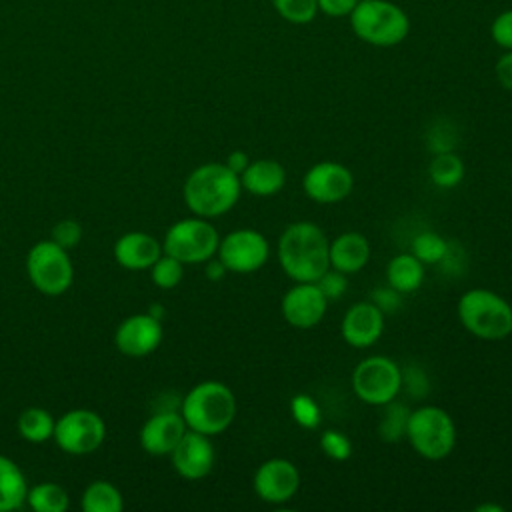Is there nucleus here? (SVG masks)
<instances>
[{
    "mask_svg": "<svg viewBox=\"0 0 512 512\" xmlns=\"http://www.w3.org/2000/svg\"><path fill=\"white\" fill-rule=\"evenodd\" d=\"M328 238L324 230L308 220L288 224L278 238V262L294 282H316L328 268Z\"/></svg>",
    "mask_w": 512,
    "mask_h": 512,
    "instance_id": "1",
    "label": "nucleus"
},
{
    "mask_svg": "<svg viewBox=\"0 0 512 512\" xmlns=\"http://www.w3.org/2000/svg\"><path fill=\"white\" fill-rule=\"evenodd\" d=\"M242 194L240 176L224 162H206L194 168L182 188L184 202L194 216L218 218L230 212Z\"/></svg>",
    "mask_w": 512,
    "mask_h": 512,
    "instance_id": "2",
    "label": "nucleus"
},
{
    "mask_svg": "<svg viewBox=\"0 0 512 512\" xmlns=\"http://www.w3.org/2000/svg\"><path fill=\"white\" fill-rule=\"evenodd\" d=\"M180 414L190 430L216 436L234 422L236 396L224 382L204 380L188 390Z\"/></svg>",
    "mask_w": 512,
    "mask_h": 512,
    "instance_id": "3",
    "label": "nucleus"
},
{
    "mask_svg": "<svg viewBox=\"0 0 512 512\" xmlns=\"http://www.w3.org/2000/svg\"><path fill=\"white\" fill-rule=\"evenodd\" d=\"M458 318L476 338L496 342L512 334V306L488 288L466 290L458 300Z\"/></svg>",
    "mask_w": 512,
    "mask_h": 512,
    "instance_id": "4",
    "label": "nucleus"
},
{
    "mask_svg": "<svg viewBox=\"0 0 512 512\" xmlns=\"http://www.w3.org/2000/svg\"><path fill=\"white\" fill-rule=\"evenodd\" d=\"M350 26L360 40L378 48L396 46L410 32L408 14L388 0H360L350 12Z\"/></svg>",
    "mask_w": 512,
    "mask_h": 512,
    "instance_id": "5",
    "label": "nucleus"
},
{
    "mask_svg": "<svg viewBox=\"0 0 512 512\" xmlns=\"http://www.w3.org/2000/svg\"><path fill=\"white\" fill-rule=\"evenodd\" d=\"M404 436L418 456L442 460L456 446V424L444 408L424 404L408 414Z\"/></svg>",
    "mask_w": 512,
    "mask_h": 512,
    "instance_id": "6",
    "label": "nucleus"
},
{
    "mask_svg": "<svg viewBox=\"0 0 512 512\" xmlns=\"http://www.w3.org/2000/svg\"><path fill=\"white\" fill-rule=\"evenodd\" d=\"M220 244L218 230L208 222V218L192 216L174 222L162 242V252L174 256L182 264H204L216 256Z\"/></svg>",
    "mask_w": 512,
    "mask_h": 512,
    "instance_id": "7",
    "label": "nucleus"
},
{
    "mask_svg": "<svg viewBox=\"0 0 512 512\" xmlns=\"http://www.w3.org/2000/svg\"><path fill=\"white\" fill-rule=\"evenodd\" d=\"M26 274L38 292L60 296L72 286L74 266L66 248L54 240H40L26 256Z\"/></svg>",
    "mask_w": 512,
    "mask_h": 512,
    "instance_id": "8",
    "label": "nucleus"
},
{
    "mask_svg": "<svg viewBox=\"0 0 512 512\" xmlns=\"http://www.w3.org/2000/svg\"><path fill=\"white\" fill-rule=\"evenodd\" d=\"M402 388V370L388 356H366L354 366L352 390L370 406H386Z\"/></svg>",
    "mask_w": 512,
    "mask_h": 512,
    "instance_id": "9",
    "label": "nucleus"
},
{
    "mask_svg": "<svg viewBox=\"0 0 512 512\" xmlns=\"http://www.w3.org/2000/svg\"><path fill=\"white\" fill-rule=\"evenodd\" d=\"M52 438L62 452L72 456H86L102 446L106 438V424L94 410L76 408L56 420Z\"/></svg>",
    "mask_w": 512,
    "mask_h": 512,
    "instance_id": "10",
    "label": "nucleus"
},
{
    "mask_svg": "<svg viewBox=\"0 0 512 512\" xmlns=\"http://www.w3.org/2000/svg\"><path fill=\"white\" fill-rule=\"evenodd\" d=\"M216 256L222 260L228 272L250 274L268 262L270 246L262 232L252 228H238L220 238Z\"/></svg>",
    "mask_w": 512,
    "mask_h": 512,
    "instance_id": "11",
    "label": "nucleus"
},
{
    "mask_svg": "<svg viewBox=\"0 0 512 512\" xmlns=\"http://www.w3.org/2000/svg\"><path fill=\"white\" fill-rule=\"evenodd\" d=\"M354 188V176L350 168L334 160H322L312 164L304 178L302 190L316 204L342 202Z\"/></svg>",
    "mask_w": 512,
    "mask_h": 512,
    "instance_id": "12",
    "label": "nucleus"
},
{
    "mask_svg": "<svg viewBox=\"0 0 512 512\" xmlns=\"http://www.w3.org/2000/svg\"><path fill=\"white\" fill-rule=\"evenodd\" d=\"M252 486L262 502L286 504L300 488V470L288 458H268L256 468Z\"/></svg>",
    "mask_w": 512,
    "mask_h": 512,
    "instance_id": "13",
    "label": "nucleus"
},
{
    "mask_svg": "<svg viewBox=\"0 0 512 512\" xmlns=\"http://www.w3.org/2000/svg\"><path fill=\"white\" fill-rule=\"evenodd\" d=\"M284 320L300 330L314 328L328 310V298L316 282H294L280 302Z\"/></svg>",
    "mask_w": 512,
    "mask_h": 512,
    "instance_id": "14",
    "label": "nucleus"
},
{
    "mask_svg": "<svg viewBox=\"0 0 512 512\" xmlns=\"http://www.w3.org/2000/svg\"><path fill=\"white\" fill-rule=\"evenodd\" d=\"M162 342V324L150 312L132 314L120 322L114 334L116 348L130 358L152 354Z\"/></svg>",
    "mask_w": 512,
    "mask_h": 512,
    "instance_id": "15",
    "label": "nucleus"
},
{
    "mask_svg": "<svg viewBox=\"0 0 512 512\" xmlns=\"http://www.w3.org/2000/svg\"><path fill=\"white\" fill-rule=\"evenodd\" d=\"M170 460L174 470L186 480H200L208 476L216 460L210 436L188 428L170 452Z\"/></svg>",
    "mask_w": 512,
    "mask_h": 512,
    "instance_id": "16",
    "label": "nucleus"
},
{
    "mask_svg": "<svg viewBox=\"0 0 512 512\" xmlns=\"http://www.w3.org/2000/svg\"><path fill=\"white\" fill-rule=\"evenodd\" d=\"M384 332V312L372 302H354L342 316L340 334L352 348H368L378 342Z\"/></svg>",
    "mask_w": 512,
    "mask_h": 512,
    "instance_id": "17",
    "label": "nucleus"
},
{
    "mask_svg": "<svg viewBox=\"0 0 512 512\" xmlns=\"http://www.w3.org/2000/svg\"><path fill=\"white\" fill-rule=\"evenodd\" d=\"M188 430L180 412L164 410L150 416L140 428V446L152 456H170L184 432Z\"/></svg>",
    "mask_w": 512,
    "mask_h": 512,
    "instance_id": "18",
    "label": "nucleus"
},
{
    "mask_svg": "<svg viewBox=\"0 0 512 512\" xmlns=\"http://www.w3.org/2000/svg\"><path fill=\"white\" fill-rule=\"evenodd\" d=\"M162 254V244L146 232H126L114 244V258L126 270H146Z\"/></svg>",
    "mask_w": 512,
    "mask_h": 512,
    "instance_id": "19",
    "label": "nucleus"
},
{
    "mask_svg": "<svg viewBox=\"0 0 512 512\" xmlns=\"http://www.w3.org/2000/svg\"><path fill=\"white\" fill-rule=\"evenodd\" d=\"M328 256H330V268L346 276L356 274L370 260V242L360 232H342L330 240Z\"/></svg>",
    "mask_w": 512,
    "mask_h": 512,
    "instance_id": "20",
    "label": "nucleus"
},
{
    "mask_svg": "<svg viewBox=\"0 0 512 512\" xmlns=\"http://www.w3.org/2000/svg\"><path fill=\"white\" fill-rule=\"evenodd\" d=\"M242 190L252 196L268 198L278 194L286 184V170L274 158H258L250 160L246 170L240 174Z\"/></svg>",
    "mask_w": 512,
    "mask_h": 512,
    "instance_id": "21",
    "label": "nucleus"
},
{
    "mask_svg": "<svg viewBox=\"0 0 512 512\" xmlns=\"http://www.w3.org/2000/svg\"><path fill=\"white\" fill-rule=\"evenodd\" d=\"M424 282V264L412 254L402 252L396 254L386 264V284L392 286L400 294L416 292Z\"/></svg>",
    "mask_w": 512,
    "mask_h": 512,
    "instance_id": "22",
    "label": "nucleus"
},
{
    "mask_svg": "<svg viewBox=\"0 0 512 512\" xmlns=\"http://www.w3.org/2000/svg\"><path fill=\"white\" fill-rule=\"evenodd\" d=\"M28 484L20 466L0 454V512H12L26 502Z\"/></svg>",
    "mask_w": 512,
    "mask_h": 512,
    "instance_id": "23",
    "label": "nucleus"
},
{
    "mask_svg": "<svg viewBox=\"0 0 512 512\" xmlns=\"http://www.w3.org/2000/svg\"><path fill=\"white\" fill-rule=\"evenodd\" d=\"M54 424H56V420L52 418V414L48 410L32 406V408H26L20 412L16 428L24 440L40 444L54 436Z\"/></svg>",
    "mask_w": 512,
    "mask_h": 512,
    "instance_id": "24",
    "label": "nucleus"
},
{
    "mask_svg": "<svg viewBox=\"0 0 512 512\" xmlns=\"http://www.w3.org/2000/svg\"><path fill=\"white\" fill-rule=\"evenodd\" d=\"M82 508L84 512H120L124 508V500L114 484L96 480L86 486L82 494Z\"/></svg>",
    "mask_w": 512,
    "mask_h": 512,
    "instance_id": "25",
    "label": "nucleus"
},
{
    "mask_svg": "<svg viewBox=\"0 0 512 512\" xmlns=\"http://www.w3.org/2000/svg\"><path fill=\"white\" fill-rule=\"evenodd\" d=\"M26 502L36 512H64L70 506L68 492L54 482H40L28 488Z\"/></svg>",
    "mask_w": 512,
    "mask_h": 512,
    "instance_id": "26",
    "label": "nucleus"
},
{
    "mask_svg": "<svg viewBox=\"0 0 512 512\" xmlns=\"http://www.w3.org/2000/svg\"><path fill=\"white\" fill-rule=\"evenodd\" d=\"M428 176L438 188H454L464 178V162L454 152H438L430 160Z\"/></svg>",
    "mask_w": 512,
    "mask_h": 512,
    "instance_id": "27",
    "label": "nucleus"
},
{
    "mask_svg": "<svg viewBox=\"0 0 512 512\" xmlns=\"http://www.w3.org/2000/svg\"><path fill=\"white\" fill-rule=\"evenodd\" d=\"M412 254L426 266V264H438L440 260H444L448 256V242L432 232H420L418 236H414L412 240Z\"/></svg>",
    "mask_w": 512,
    "mask_h": 512,
    "instance_id": "28",
    "label": "nucleus"
},
{
    "mask_svg": "<svg viewBox=\"0 0 512 512\" xmlns=\"http://www.w3.org/2000/svg\"><path fill=\"white\" fill-rule=\"evenodd\" d=\"M148 270H150L152 282L158 288H164V290H170V288L178 286L182 276H184V264L180 260H176L174 256H168L164 252L160 254V258Z\"/></svg>",
    "mask_w": 512,
    "mask_h": 512,
    "instance_id": "29",
    "label": "nucleus"
},
{
    "mask_svg": "<svg viewBox=\"0 0 512 512\" xmlns=\"http://www.w3.org/2000/svg\"><path fill=\"white\" fill-rule=\"evenodd\" d=\"M290 414L294 422L306 430H316L322 422V410L310 394H296L290 400Z\"/></svg>",
    "mask_w": 512,
    "mask_h": 512,
    "instance_id": "30",
    "label": "nucleus"
},
{
    "mask_svg": "<svg viewBox=\"0 0 512 512\" xmlns=\"http://www.w3.org/2000/svg\"><path fill=\"white\" fill-rule=\"evenodd\" d=\"M276 12L292 24H308L318 14L316 0H272Z\"/></svg>",
    "mask_w": 512,
    "mask_h": 512,
    "instance_id": "31",
    "label": "nucleus"
},
{
    "mask_svg": "<svg viewBox=\"0 0 512 512\" xmlns=\"http://www.w3.org/2000/svg\"><path fill=\"white\" fill-rule=\"evenodd\" d=\"M320 450L330 460L344 462L352 456V442L344 432L336 428H328L320 434Z\"/></svg>",
    "mask_w": 512,
    "mask_h": 512,
    "instance_id": "32",
    "label": "nucleus"
},
{
    "mask_svg": "<svg viewBox=\"0 0 512 512\" xmlns=\"http://www.w3.org/2000/svg\"><path fill=\"white\" fill-rule=\"evenodd\" d=\"M408 410L402 404H396L394 400L386 404V414L380 424V436L384 440H400L406 434V420Z\"/></svg>",
    "mask_w": 512,
    "mask_h": 512,
    "instance_id": "33",
    "label": "nucleus"
},
{
    "mask_svg": "<svg viewBox=\"0 0 512 512\" xmlns=\"http://www.w3.org/2000/svg\"><path fill=\"white\" fill-rule=\"evenodd\" d=\"M82 238V226L72 220V218H64L60 222H56V226L52 228V240L56 244H60L62 248H74Z\"/></svg>",
    "mask_w": 512,
    "mask_h": 512,
    "instance_id": "34",
    "label": "nucleus"
},
{
    "mask_svg": "<svg viewBox=\"0 0 512 512\" xmlns=\"http://www.w3.org/2000/svg\"><path fill=\"white\" fill-rule=\"evenodd\" d=\"M316 284L320 286V290L324 292V296L328 298V302H330V300H338V298L346 292V288H348L346 274H342V272H338V270H334V268H328V270L316 280Z\"/></svg>",
    "mask_w": 512,
    "mask_h": 512,
    "instance_id": "35",
    "label": "nucleus"
},
{
    "mask_svg": "<svg viewBox=\"0 0 512 512\" xmlns=\"http://www.w3.org/2000/svg\"><path fill=\"white\" fill-rule=\"evenodd\" d=\"M490 34L492 40L504 48V50H512V8L504 10L502 14H498L490 26Z\"/></svg>",
    "mask_w": 512,
    "mask_h": 512,
    "instance_id": "36",
    "label": "nucleus"
},
{
    "mask_svg": "<svg viewBox=\"0 0 512 512\" xmlns=\"http://www.w3.org/2000/svg\"><path fill=\"white\" fill-rule=\"evenodd\" d=\"M400 292H396L392 286H382L378 290L372 292V302L382 310V312H388V310H396L398 304H400Z\"/></svg>",
    "mask_w": 512,
    "mask_h": 512,
    "instance_id": "37",
    "label": "nucleus"
},
{
    "mask_svg": "<svg viewBox=\"0 0 512 512\" xmlns=\"http://www.w3.org/2000/svg\"><path fill=\"white\" fill-rule=\"evenodd\" d=\"M316 2H318V12L338 18V16H350V12L360 0H316Z\"/></svg>",
    "mask_w": 512,
    "mask_h": 512,
    "instance_id": "38",
    "label": "nucleus"
},
{
    "mask_svg": "<svg viewBox=\"0 0 512 512\" xmlns=\"http://www.w3.org/2000/svg\"><path fill=\"white\" fill-rule=\"evenodd\" d=\"M496 78L502 88L512 92V50H506L496 62Z\"/></svg>",
    "mask_w": 512,
    "mask_h": 512,
    "instance_id": "39",
    "label": "nucleus"
},
{
    "mask_svg": "<svg viewBox=\"0 0 512 512\" xmlns=\"http://www.w3.org/2000/svg\"><path fill=\"white\" fill-rule=\"evenodd\" d=\"M232 172H236L238 176L246 170V166L250 164V158H248V154L244 152V150H232L230 154H228V158H226V162H224Z\"/></svg>",
    "mask_w": 512,
    "mask_h": 512,
    "instance_id": "40",
    "label": "nucleus"
},
{
    "mask_svg": "<svg viewBox=\"0 0 512 512\" xmlns=\"http://www.w3.org/2000/svg\"><path fill=\"white\" fill-rule=\"evenodd\" d=\"M204 264H206V278H208V280H222V278L226 276V272H228L226 266L222 264V260H220L218 256H216V258L212 256V258L206 260Z\"/></svg>",
    "mask_w": 512,
    "mask_h": 512,
    "instance_id": "41",
    "label": "nucleus"
},
{
    "mask_svg": "<svg viewBox=\"0 0 512 512\" xmlns=\"http://www.w3.org/2000/svg\"><path fill=\"white\" fill-rule=\"evenodd\" d=\"M476 512H504V506H500V504H480V506H476Z\"/></svg>",
    "mask_w": 512,
    "mask_h": 512,
    "instance_id": "42",
    "label": "nucleus"
}]
</instances>
